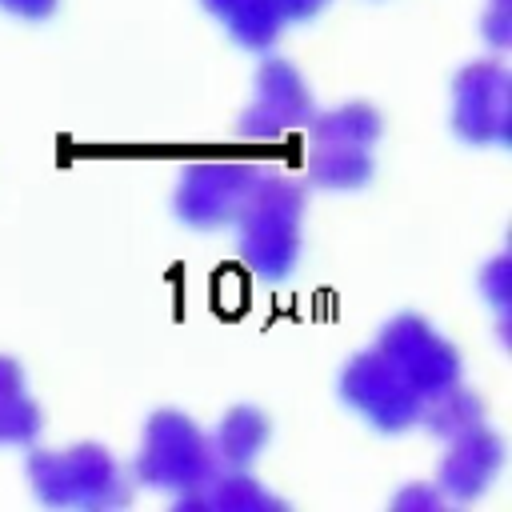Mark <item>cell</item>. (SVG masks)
Here are the masks:
<instances>
[{
	"label": "cell",
	"instance_id": "1",
	"mask_svg": "<svg viewBox=\"0 0 512 512\" xmlns=\"http://www.w3.org/2000/svg\"><path fill=\"white\" fill-rule=\"evenodd\" d=\"M236 216H240V244L252 268L268 280L292 272L300 252V216H304L300 188L280 176L256 180Z\"/></svg>",
	"mask_w": 512,
	"mask_h": 512
},
{
	"label": "cell",
	"instance_id": "2",
	"mask_svg": "<svg viewBox=\"0 0 512 512\" xmlns=\"http://www.w3.org/2000/svg\"><path fill=\"white\" fill-rule=\"evenodd\" d=\"M28 480L48 504L108 508L124 504V472L100 444H72L68 452H36L28 460Z\"/></svg>",
	"mask_w": 512,
	"mask_h": 512
},
{
	"label": "cell",
	"instance_id": "3",
	"mask_svg": "<svg viewBox=\"0 0 512 512\" xmlns=\"http://www.w3.org/2000/svg\"><path fill=\"white\" fill-rule=\"evenodd\" d=\"M140 480L164 492H200L212 476V452L192 420L184 412H156L144 432V452H140ZM184 496V500H188Z\"/></svg>",
	"mask_w": 512,
	"mask_h": 512
},
{
	"label": "cell",
	"instance_id": "4",
	"mask_svg": "<svg viewBox=\"0 0 512 512\" xmlns=\"http://www.w3.org/2000/svg\"><path fill=\"white\" fill-rule=\"evenodd\" d=\"M344 400L376 428L384 432H400L412 420H420L424 396L416 392V384L380 352H364L344 368Z\"/></svg>",
	"mask_w": 512,
	"mask_h": 512
},
{
	"label": "cell",
	"instance_id": "5",
	"mask_svg": "<svg viewBox=\"0 0 512 512\" xmlns=\"http://www.w3.org/2000/svg\"><path fill=\"white\" fill-rule=\"evenodd\" d=\"M376 348L416 384V392L424 400L460 380V356H456V348L436 328H428L424 316H396L384 328V336H380Z\"/></svg>",
	"mask_w": 512,
	"mask_h": 512
},
{
	"label": "cell",
	"instance_id": "6",
	"mask_svg": "<svg viewBox=\"0 0 512 512\" xmlns=\"http://www.w3.org/2000/svg\"><path fill=\"white\" fill-rule=\"evenodd\" d=\"M260 176L248 164H196L184 168L180 188H176V212L180 220L196 224V228H216L228 216L240 212V204L248 200L252 184Z\"/></svg>",
	"mask_w": 512,
	"mask_h": 512
},
{
	"label": "cell",
	"instance_id": "7",
	"mask_svg": "<svg viewBox=\"0 0 512 512\" xmlns=\"http://www.w3.org/2000/svg\"><path fill=\"white\" fill-rule=\"evenodd\" d=\"M456 132L476 144H500L508 124V72L500 60L472 64L456 76Z\"/></svg>",
	"mask_w": 512,
	"mask_h": 512
},
{
	"label": "cell",
	"instance_id": "8",
	"mask_svg": "<svg viewBox=\"0 0 512 512\" xmlns=\"http://www.w3.org/2000/svg\"><path fill=\"white\" fill-rule=\"evenodd\" d=\"M312 112V96L304 76L288 60H268L256 76V100L244 116V128L256 140H280Z\"/></svg>",
	"mask_w": 512,
	"mask_h": 512
},
{
	"label": "cell",
	"instance_id": "9",
	"mask_svg": "<svg viewBox=\"0 0 512 512\" xmlns=\"http://www.w3.org/2000/svg\"><path fill=\"white\" fill-rule=\"evenodd\" d=\"M500 464H504V440L492 428L472 424L452 436V448L440 464V488L452 500H472L492 484Z\"/></svg>",
	"mask_w": 512,
	"mask_h": 512
},
{
	"label": "cell",
	"instance_id": "10",
	"mask_svg": "<svg viewBox=\"0 0 512 512\" xmlns=\"http://www.w3.org/2000/svg\"><path fill=\"white\" fill-rule=\"evenodd\" d=\"M304 164L320 188H360L372 176V152L360 144H308Z\"/></svg>",
	"mask_w": 512,
	"mask_h": 512
},
{
	"label": "cell",
	"instance_id": "11",
	"mask_svg": "<svg viewBox=\"0 0 512 512\" xmlns=\"http://www.w3.org/2000/svg\"><path fill=\"white\" fill-rule=\"evenodd\" d=\"M380 132H384V116L372 104L356 100V104H340V108L316 116L308 140L312 144H360V148H372L380 140Z\"/></svg>",
	"mask_w": 512,
	"mask_h": 512
},
{
	"label": "cell",
	"instance_id": "12",
	"mask_svg": "<svg viewBox=\"0 0 512 512\" xmlns=\"http://www.w3.org/2000/svg\"><path fill=\"white\" fill-rule=\"evenodd\" d=\"M212 16L224 20V28L244 44V48H268L280 36V12L272 0H204Z\"/></svg>",
	"mask_w": 512,
	"mask_h": 512
},
{
	"label": "cell",
	"instance_id": "13",
	"mask_svg": "<svg viewBox=\"0 0 512 512\" xmlns=\"http://www.w3.org/2000/svg\"><path fill=\"white\" fill-rule=\"evenodd\" d=\"M268 432H272V428H268V416H264L260 408L240 404V408H232V412L220 420L216 448H220V456H224L228 464L244 468V464H252V460L264 452Z\"/></svg>",
	"mask_w": 512,
	"mask_h": 512
},
{
	"label": "cell",
	"instance_id": "14",
	"mask_svg": "<svg viewBox=\"0 0 512 512\" xmlns=\"http://www.w3.org/2000/svg\"><path fill=\"white\" fill-rule=\"evenodd\" d=\"M420 416L428 420V428L436 436H456V432H464V428H472V424L484 420V400L472 396L460 384H448V388H440L436 396L424 400Z\"/></svg>",
	"mask_w": 512,
	"mask_h": 512
},
{
	"label": "cell",
	"instance_id": "15",
	"mask_svg": "<svg viewBox=\"0 0 512 512\" xmlns=\"http://www.w3.org/2000/svg\"><path fill=\"white\" fill-rule=\"evenodd\" d=\"M180 504H208V508H236V512H248V508H280L276 496H268L252 476L244 472H228V476H208V484L200 492H192L188 500Z\"/></svg>",
	"mask_w": 512,
	"mask_h": 512
},
{
	"label": "cell",
	"instance_id": "16",
	"mask_svg": "<svg viewBox=\"0 0 512 512\" xmlns=\"http://www.w3.org/2000/svg\"><path fill=\"white\" fill-rule=\"evenodd\" d=\"M40 432V408L36 400L20 392L0 396V444H28Z\"/></svg>",
	"mask_w": 512,
	"mask_h": 512
},
{
	"label": "cell",
	"instance_id": "17",
	"mask_svg": "<svg viewBox=\"0 0 512 512\" xmlns=\"http://www.w3.org/2000/svg\"><path fill=\"white\" fill-rule=\"evenodd\" d=\"M328 0H272V8L280 12V20L296 24V20H312Z\"/></svg>",
	"mask_w": 512,
	"mask_h": 512
}]
</instances>
